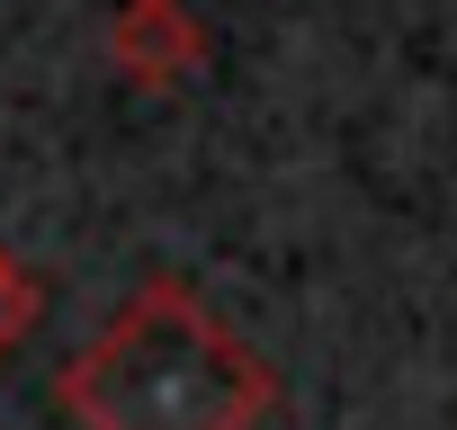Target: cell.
<instances>
[{
    "label": "cell",
    "instance_id": "cell-1",
    "mask_svg": "<svg viewBox=\"0 0 457 430\" xmlns=\"http://www.w3.org/2000/svg\"><path fill=\"white\" fill-rule=\"evenodd\" d=\"M54 394L81 430H261L278 376L197 287L144 278L72 350Z\"/></svg>",
    "mask_w": 457,
    "mask_h": 430
},
{
    "label": "cell",
    "instance_id": "cell-2",
    "mask_svg": "<svg viewBox=\"0 0 457 430\" xmlns=\"http://www.w3.org/2000/svg\"><path fill=\"white\" fill-rule=\"evenodd\" d=\"M108 63H117L135 90H179V81L206 63V19L188 10V0H117Z\"/></svg>",
    "mask_w": 457,
    "mask_h": 430
},
{
    "label": "cell",
    "instance_id": "cell-3",
    "mask_svg": "<svg viewBox=\"0 0 457 430\" xmlns=\"http://www.w3.org/2000/svg\"><path fill=\"white\" fill-rule=\"evenodd\" d=\"M37 314H46L37 269H19V260H10V243H0V359H10V350L37 332Z\"/></svg>",
    "mask_w": 457,
    "mask_h": 430
}]
</instances>
